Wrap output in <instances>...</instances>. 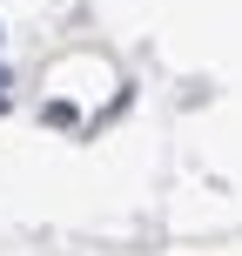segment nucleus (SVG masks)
I'll return each instance as SVG.
<instances>
[{
    "label": "nucleus",
    "instance_id": "f03ea898",
    "mask_svg": "<svg viewBox=\"0 0 242 256\" xmlns=\"http://www.w3.org/2000/svg\"><path fill=\"white\" fill-rule=\"evenodd\" d=\"M0 108H7V94H0Z\"/></svg>",
    "mask_w": 242,
    "mask_h": 256
},
{
    "label": "nucleus",
    "instance_id": "f257e3e1",
    "mask_svg": "<svg viewBox=\"0 0 242 256\" xmlns=\"http://www.w3.org/2000/svg\"><path fill=\"white\" fill-rule=\"evenodd\" d=\"M0 94H7V68H0Z\"/></svg>",
    "mask_w": 242,
    "mask_h": 256
}]
</instances>
